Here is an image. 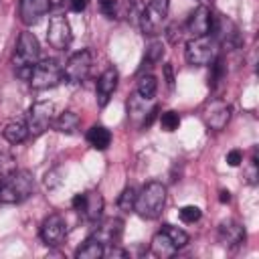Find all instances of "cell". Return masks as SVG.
<instances>
[{
    "instance_id": "cell-27",
    "label": "cell",
    "mask_w": 259,
    "mask_h": 259,
    "mask_svg": "<svg viewBox=\"0 0 259 259\" xmlns=\"http://www.w3.org/2000/svg\"><path fill=\"white\" fill-rule=\"evenodd\" d=\"M160 125L164 132H174L180 125V115L176 111H166L160 115Z\"/></svg>"
},
{
    "instance_id": "cell-19",
    "label": "cell",
    "mask_w": 259,
    "mask_h": 259,
    "mask_svg": "<svg viewBox=\"0 0 259 259\" xmlns=\"http://www.w3.org/2000/svg\"><path fill=\"white\" fill-rule=\"evenodd\" d=\"M87 142L95 150H107L111 144V132L105 125H91L87 132Z\"/></svg>"
},
{
    "instance_id": "cell-16",
    "label": "cell",
    "mask_w": 259,
    "mask_h": 259,
    "mask_svg": "<svg viewBox=\"0 0 259 259\" xmlns=\"http://www.w3.org/2000/svg\"><path fill=\"white\" fill-rule=\"evenodd\" d=\"M117 79H119V75H117V71H115L113 67L105 69V71L101 73V77L97 79L95 97H97V105H99V107H105V105H107L111 93H113L115 87H117Z\"/></svg>"
},
{
    "instance_id": "cell-8",
    "label": "cell",
    "mask_w": 259,
    "mask_h": 259,
    "mask_svg": "<svg viewBox=\"0 0 259 259\" xmlns=\"http://www.w3.org/2000/svg\"><path fill=\"white\" fill-rule=\"evenodd\" d=\"M91 65H93V59H91V53L87 49L83 51H77L69 57L65 69H63V77L69 81V83H81L87 79L89 71H91Z\"/></svg>"
},
{
    "instance_id": "cell-15",
    "label": "cell",
    "mask_w": 259,
    "mask_h": 259,
    "mask_svg": "<svg viewBox=\"0 0 259 259\" xmlns=\"http://www.w3.org/2000/svg\"><path fill=\"white\" fill-rule=\"evenodd\" d=\"M51 10V0H20L18 16L26 26L36 24Z\"/></svg>"
},
{
    "instance_id": "cell-6",
    "label": "cell",
    "mask_w": 259,
    "mask_h": 259,
    "mask_svg": "<svg viewBox=\"0 0 259 259\" xmlns=\"http://www.w3.org/2000/svg\"><path fill=\"white\" fill-rule=\"evenodd\" d=\"M168 8H170V0H150L140 14V26L144 30V34H156L162 26V22L168 16Z\"/></svg>"
},
{
    "instance_id": "cell-33",
    "label": "cell",
    "mask_w": 259,
    "mask_h": 259,
    "mask_svg": "<svg viewBox=\"0 0 259 259\" xmlns=\"http://www.w3.org/2000/svg\"><path fill=\"white\" fill-rule=\"evenodd\" d=\"M245 174H247V182H249V184H255V182H257V158H255V156L251 158V162H249Z\"/></svg>"
},
{
    "instance_id": "cell-28",
    "label": "cell",
    "mask_w": 259,
    "mask_h": 259,
    "mask_svg": "<svg viewBox=\"0 0 259 259\" xmlns=\"http://www.w3.org/2000/svg\"><path fill=\"white\" fill-rule=\"evenodd\" d=\"M12 172H16V160L12 154L8 152H0V176H10Z\"/></svg>"
},
{
    "instance_id": "cell-5",
    "label": "cell",
    "mask_w": 259,
    "mask_h": 259,
    "mask_svg": "<svg viewBox=\"0 0 259 259\" xmlns=\"http://www.w3.org/2000/svg\"><path fill=\"white\" fill-rule=\"evenodd\" d=\"M63 79V67L59 65L57 59H42L32 67V73L28 77V83L32 89H51L59 85Z\"/></svg>"
},
{
    "instance_id": "cell-34",
    "label": "cell",
    "mask_w": 259,
    "mask_h": 259,
    "mask_svg": "<svg viewBox=\"0 0 259 259\" xmlns=\"http://www.w3.org/2000/svg\"><path fill=\"white\" fill-rule=\"evenodd\" d=\"M243 162V152L241 150H231L227 152V164L229 166H239Z\"/></svg>"
},
{
    "instance_id": "cell-37",
    "label": "cell",
    "mask_w": 259,
    "mask_h": 259,
    "mask_svg": "<svg viewBox=\"0 0 259 259\" xmlns=\"http://www.w3.org/2000/svg\"><path fill=\"white\" fill-rule=\"evenodd\" d=\"M219 194H221V196H219L221 202H229V200H231V192H229V190H221Z\"/></svg>"
},
{
    "instance_id": "cell-26",
    "label": "cell",
    "mask_w": 259,
    "mask_h": 259,
    "mask_svg": "<svg viewBox=\"0 0 259 259\" xmlns=\"http://www.w3.org/2000/svg\"><path fill=\"white\" fill-rule=\"evenodd\" d=\"M136 196H138V192H136L132 186L123 188V192L119 194L117 206H119L123 212H130V210H134V204H136Z\"/></svg>"
},
{
    "instance_id": "cell-7",
    "label": "cell",
    "mask_w": 259,
    "mask_h": 259,
    "mask_svg": "<svg viewBox=\"0 0 259 259\" xmlns=\"http://www.w3.org/2000/svg\"><path fill=\"white\" fill-rule=\"evenodd\" d=\"M55 119V105L51 101H38L28 109L26 125H28V136H40L49 130V125Z\"/></svg>"
},
{
    "instance_id": "cell-10",
    "label": "cell",
    "mask_w": 259,
    "mask_h": 259,
    "mask_svg": "<svg viewBox=\"0 0 259 259\" xmlns=\"http://www.w3.org/2000/svg\"><path fill=\"white\" fill-rule=\"evenodd\" d=\"M73 40V32H71V24L69 20L63 16V14H57V16H51L49 20V28H47V42L57 49V51H63L71 45Z\"/></svg>"
},
{
    "instance_id": "cell-1",
    "label": "cell",
    "mask_w": 259,
    "mask_h": 259,
    "mask_svg": "<svg viewBox=\"0 0 259 259\" xmlns=\"http://www.w3.org/2000/svg\"><path fill=\"white\" fill-rule=\"evenodd\" d=\"M34 190V178L28 170H16L0 180V202L18 204L26 200Z\"/></svg>"
},
{
    "instance_id": "cell-2",
    "label": "cell",
    "mask_w": 259,
    "mask_h": 259,
    "mask_svg": "<svg viewBox=\"0 0 259 259\" xmlns=\"http://www.w3.org/2000/svg\"><path fill=\"white\" fill-rule=\"evenodd\" d=\"M38 55H40V47L38 40L32 32H20L18 40H16V49H14V71L18 77L28 79L32 73V67L38 63Z\"/></svg>"
},
{
    "instance_id": "cell-3",
    "label": "cell",
    "mask_w": 259,
    "mask_h": 259,
    "mask_svg": "<svg viewBox=\"0 0 259 259\" xmlns=\"http://www.w3.org/2000/svg\"><path fill=\"white\" fill-rule=\"evenodd\" d=\"M164 202H166V186L158 180H152L136 196L134 210L142 219H156V217H160Z\"/></svg>"
},
{
    "instance_id": "cell-11",
    "label": "cell",
    "mask_w": 259,
    "mask_h": 259,
    "mask_svg": "<svg viewBox=\"0 0 259 259\" xmlns=\"http://www.w3.org/2000/svg\"><path fill=\"white\" fill-rule=\"evenodd\" d=\"M229 119H231V107L223 99H212L202 109V121L208 130L221 132V130H225Z\"/></svg>"
},
{
    "instance_id": "cell-31",
    "label": "cell",
    "mask_w": 259,
    "mask_h": 259,
    "mask_svg": "<svg viewBox=\"0 0 259 259\" xmlns=\"http://www.w3.org/2000/svg\"><path fill=\"white\" fill-rule=\"evenodd\" d=\"M99 12L107 18H115L117 16V0H97Z\"/></svg>"
},
{
    "instance_id": "cell-13",
    "label": "cell",
    "mask_w": 259,
    "mask_h": 259,
    "mask_svg": "<svg viewBox=\"0 0 259 259\" xmlns=\"http://www.w3.org/2000/svg\"><path fill=\"white\" fill-rule=\"evenodd\" d=\"M67 237V223L61 214H49L40 225V239L49 247H59Z\"/></svg>"
},
{
    "instance_id": "cell-4",
    "label": "cell",
    "mask_w": 259,
    "mask_h": 259,
    "mask_svg": "<svg viewBox=\"0 0 259 259\" xmlns=\"http://www.w3.org/2000/svg\"><path fill=\"white\" fill-rule=\"evenodd\" d=\"M184 55H186L188 65L206 67V65H210L219 57V42L210 34H206V36H194V38H190L186 42Z\"/></svg>"
},
{
    "instance_id": "cell-21",
    "label": "cell",
    "mask_w": 259,
    "mask_h": 259,
    "mask_svg": "<svg viewBox=\"0 0 259 259\" xmlns=\"http://www.w3.org/2000/svg\"><path fill=\"white\" fill-rule=\"evenodd\" d=\"M79 115L75 113V111H71V109H67V111H63V113H59V117L57 119H53V123H55V127H57V132H61V134H75L77 132V127H79Z\"/></svg>"
},
{
    "instance_id": "cell-29",
    "label": "cell",
    "mask_w": 259,
    "mask_h": 259,
    "mask_svg": "<svg viewBox=\"0 0 259 259\" xmlns=\"http://www.w3.org/2000/svg\"><path fill=\"white\" fill-rule=\"evenodd\" d=\"M164 55V45L160 40H152L150 47L146 49V63H158Z\"/></svg>"
},
{
    "instance_id": "cell-35",
    "label": "cell",
    "mask_w": 259,
    "mask_h": 259,
    "mask_svg": "<svg viewBox=\"0 0 259 259\" xmlns=\"http://www.w3.org/2000/svg\"><path fill=\"white\" fill-rule=\"evenodd\" d=\"M57 174H59V170L47 174V188H55L57 184H61V178H57Z\"/></svg>"
},
{
    "instance_id": "cell-24",
    "label": "cell",
    "mask_w": 259,
    "mask_h": 259,
    "mask_svg": "<svg viewBox=\"0 0 259 259\" xmlns=\"http://www.w3.org/2000/svg\"><path fill=\"white\" fill-rule=\"evenodd\" d=\"M156 89H158V81H156V77H154V75H142L140 81H138V89H136V93H138L142 99L150 101V99L156 95Z\"/></svg>"
},
{
    "instance_id": "cell-9",
    "label": "cell",
    "mask_w": 259,
    "mask_h": 259,
    "mask_svg": "<svg viewBox=\"0 0 259 259\" xmlns=\"http://www.w3.org/2000/svg\"><path fill=\"white\" fill-rule=\"evenodd\" d=\"M210 32H214L212 38H214L219 45H223L225 49H237V47L241 45V32H239L237 24H235L231 18L223 16V14L214 16V20H212V30H210Z\"/></svg>"
},
{
    "instance_id": "cell-32",
    "label": "cell",
    "mask_w": 259,
    "mask_h": 259,
    "mask_svg": "<svg viewBox=\"0 0 259 259\" xmlns=\"http://www.w3.org/2000/svg\"><path fill=\"white\" fill-rule=\"evenodd\" d=\"M210 67H212V85H217L225 77V61H223V57H217L210 63Z\"/></svg>"
},
{
    "instance_id": "cell-22",
    "label": "cell",
    "mask_w": 259,
    "mask_h": 259,
    "mask_svg": "<svg viewBox=\"0 0 259 259\" xmlns=\"http://www.w3.org/2000/svg\"><path fill=\"white\" fill-rule=\"evenodd\" d=\"M178 249L174 247V243L168 239V235L164 231L156 233L154 239H152V253L158 255V257H172Z\"/></svg>"
},
{
    "instance_id": "cell-12",
    "label": "cell",
    "mask_w": 259,
    "mask_h": 259,
    "mask_svg": "<svg viewBox=\"0 0 259 259\" xmlns=\"http://www.w3.org/2000/svg\"><path fill=\"white\" fill-rule=\"evenodd\" d=\"M73 206L91 223L99 221L103 214V196L97 190H87L73 198Z\"/></svg>"
},
{
    "instance_id": "cell-36",
    "label": "cell",
    "mask_w": 259,
    "mask_h": 259,
    "mask_svg": "<svg viewBox=\"0 0 259 259\" xmlns=\"http://www.w3.org/2000/svg\"><path fill=\"white\" fill-rule=\"evenodd\" d=\"M69 6H71L73 12H81V10H85L87 0H69Z\"/></svg>"
},
{
    "instance_id": "cell-25",
    "label": "cell",
    "mask_w": 259,
    "mask_h": 259,
    "mask_svg": "<svg viewBox=\"0 0 259 259\" xmlns=\"http://www.w3.org/2000/svg\"><path fill=\"white\" fill-rule=\"evenodd\" d=\"M160 231H164V233L168 235V239L174 243V247H176V249H182V247L188 243V235H186L182 229H178V227H174V225H170V223L162 225V229H160Z\"/></svg>"
},
{
    "instance_id": "cell-18",
    "label": "cell",
    "mask_w": 259,
    "mask_h": 259,
    "mask_svg": "<svg viewBox=\"0 0 259 259\" xmlns=\"http://www.w3.org/2000/svg\"><path fill=\"white\" fill-rule=\"evenodd\" d=\"M219 241L225 245V247H237L245 241V229L241 223L233 221V219H227L219 225Z\"/></svg>"
},
{
    "instance_id": "cell-38",
    "label": "cell",
    "mask_w": 259,
    "mask_h": 259,
    "mask_svg": "<svg viewBox=\"0 0 259 259\" xmlns=\"http://www.w3.org/2000/svg\"><path fill=\"white\" fill-rule=\"evenodd\" d=\"M164 69H166V79H168V85L172 87V83H174V79H172V67H170V65H166Z\"/></svg>"
},
{
    "instance_id": "cell-20",
    "label": "cell",
    "mask_w": 259,
    "mask_h": 259,
    "mask_svg": "<svg viewBox=\"0 0 259 259\" xmlns=\"http://www.w3.org/2000/svg\"><path fill=\"white\" fill-rule=\"evenodd\" d=\"M105 255V245L99 243L95 237H89L77 251H75V257L77 259H99Z\"/></svg>"
},
{
    "instance_id": "cell-30",
    "label": "cell",
    "mask_w": 259,
    "mask_h": 259,
    "mask_svg": "<svg viewBox=\"0 0 259 259\" xmlns=\"http://www.w3.org/2000/svg\"><path fill=\"white\" fill-rule=\"evenodd\" d=\"M178 214H180V219L184 221V223H196L198 219H200V208L198 206H194V204H186V206H182L180 210H178Z\"/></svg>"
},
{
    "instance_id": "cell-23",
    "label": "cell",
    "mask_w": 259,
    "mask_h": 259,
    "mask_svg": "<svg viewBox=\"0 0 259 259\" xmlns=\"http://www.w3.org/2000/svg\"><path fill=\"white\" fill-rule=\"evenodd\" d=\"M2 136L10 142V144H20L28 138V125L24 121H10L4 125Z\"/></svg>"
},
{
    "instance_id": "cell-17",
    "label": "cell",
    "mask_w": 259,
    "mask_h": 259,
    "mask_svg": "<svg viewBox=\"0 0 259 259\" xmlns=\"http://www.w3.org/2000/svg\"><path fill=\"white\" fill-rule=\"evenodd\" d=\"M121 233H123V223L119 219H107L93 231L91 237H95L103 245H117V241L121 239Z\"/></svg>"
},
{
    "instance_id": "cell-14",
    "label": "cell",
    "mask_w": 259,
    "mask_h": 259,
    "mask_svg": "<svg viewBox=\"0 0 259 259\" xmlns=\"http://www.w3.org/2000/svg\"><path fill=\"white\" fill-rule=\"evenodd\" d=\"M212 20H214V16H212L210 8L202 4V6H196L190 12L188 22H186V28H188V32L192 36H206L212 30Z\"/></svg>"
}]
</instances>
